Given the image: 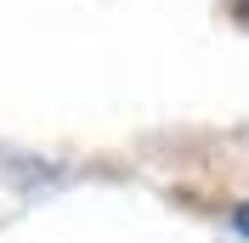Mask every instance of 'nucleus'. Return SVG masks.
<instances>
[{
	"instance_id": "1",
	"label": "nucleus",
	"mask_w": 249,
	"mask_h": 243,
	"mask_svg": "<svg viewBox=\"0 0 249 243\" xmlns=\"http://www.w3.org/2000/svg\"><path fill=\"white\" fill-rule=\"evenodd\" d=\"M232 232H238V238H249V198H244V204H232Z\"/></svg>"
}]
</instances>
